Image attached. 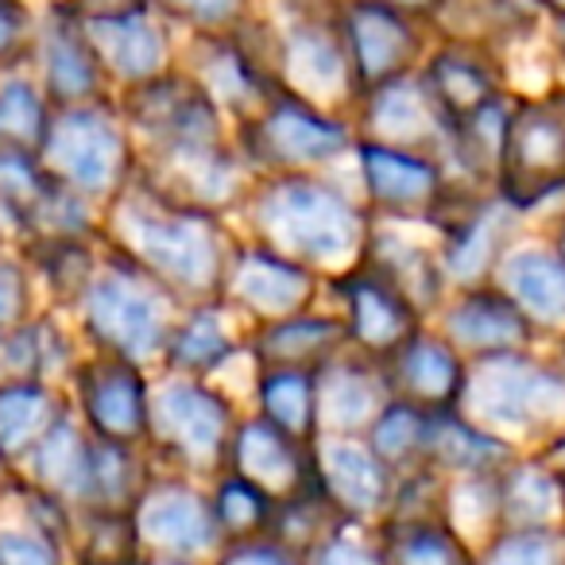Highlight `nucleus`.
Instances as JSON below:
<instances>
[{
    "instance_id": "f257e3e1",
    "label": "nucleus",
    "mask_w": 565,
    "mask_h": 565,
    "mask_svg": "<svg viewBox=\"0 0 565 565\" xmlns=\"http://www.w3.org/2000/svg\"><path fill=\"white\" fill-rule=\"evenodd\" d=\"M113 205V241L120 256L136 264L171 299L205 307L225 295V275L233 264L225 225L217 213L179 205L156 190L132 186Z\"/></svg>"
},
{
    "instance_id": "f03ea898",
    "label": "nucleus",
    "mask_w": 565,
    "mask_h": 565,
    "mask_svg": "<svg viewBox=\"0 0 565 565\" xmlns=\"http://www.w3.org/2000/svg\"><path fill=\"white\" fill-rule=\"evenodd\" d=\"M248 217L256 244L310 267H353L369 244L372 225L330 182L310 174H271L252 186Z\"/></svg>"
},
{
    "instance_id": "7ed1b4c3",
    "label": "nucleus",
    "mask_w": 565,
    "mask_h": 565,
    "mask_svg": "<svg viewBox=\"0 0 565 565\" xmlns=\"http://www.w3.org/2000/svg\"><path fill=\"white\" fill-rule=\"evenodd\" d=\"M40 163L47 167L51 179L71 186L86 202L109 205L132 186L140 159H136L132 132H128L120 105L102 97L89 105L55 109Z\"/></svg>"
},
{
    "instance_id": "20e7f679",
    "label": "nucleus",
    "mask_w": 565,
    "mask_h": 565,
    "mask_svg": "<svg viewBox=\"0 0 565 565\" xmlns=\"http://www.w3.org/2000/svg\"><path fill=\"white\" fill-rule=\"evenodd\" d=\"M167 302L174 299L159 282H151L120 252H109L105 267H97L78 299L82 330L97 345V353L143 364L163 353L174 330L167 318Z\"/></svg>"
},
{
    "instance_id": "39448f33",
    "label": "nucleus",
    "mask_w": 565,
    "mask_h": 565,
    "mask_svg": "<svg viewBox=\"0 0 565 565\" xmlns=\"http://www.w3.org/2000/svg\"><path fill=\"white\" fill-rule=\"evenodd\" d=\"M457 411L500 438L550 430L565 418V372L531 353L469 361Z\"/></svg>"
},
{
    "instance_id": "423d86ee",
    "label": "nucleus",
    "mask_w": 565,
    "mask_h": 565,
    "mask_svg": "<svg viewBox=\"0 0 565 565\" xmlns=\"http://www.w3.org/2000/svg\"><path fill=\"white\" fill-rule=\"evenodd\" d=\"M236 415L205 380L174 376L151 392L148 446L182 472H225Z\"/></svg>"
},
{
    "instance_id": "0eeeda50",
    "label": "nucleus",
    "mask_w": 565,
    "mask_h": 565,
    "mask_svg": "<svg viewBox=\"0 0 565 565\" xmlns=\"http://www.w3.org/2000/svg\"><path fill=\"white\" fill-rule=\"evenodd\" d=\"M492 190L515 213L565 194V94L511 102Z\"/></svg>"
},
{
    "instance_id": "6e6552de",
    "label": "nucleus",
    "mask_w": 565,
    "mask_h": 565,
    "mask_svg": "<svg viewBox=\"0 0 565 565\" xmlns=\"http://www.w3.org/2000/svg\"><path fill=\"white\" fill-rule=\"evenodd\" d=\"M349 148H353V136L345 120L287 94L282 86L241 128V156L248 159V167L271 174H307L322 163H333Z\"/></svg>"
},
{
    "instance_id": "1a4fd4ad",
    "label": "nucleus",
    "mask_w": 565,
    "mask_h": 565,
    "mask_svg": "<svg viewBox=\"0 0 565 565\" xmlns=\"http://www.w3.org/2000/svg\"><path fill=\"white\" fill-rule=\"evenodd\" d=\"M333 28L341 35L361 102L418 71V58H423L418 17H407L384 0H341L333 12Z\"/></svg>"
},
{
    "instance_id": "9d476101",
    "label": "nucleus",
    "mask_w": 565,
    "mask_h": 565,
    "mask_svg": "<svg viewBox=\"0 0 565 565\" xmlns=\"http://www.w3.org/2000/svg\"><path fill=\"white\" fill-rule=\"evenodd\" d=\"M120 113H125L128 132L151 143V156L225 143L217 102L190 74L167 71L148 86L125 89Z\"/></svg>"
},
{
    "instance_id": "9b49d317",
    "label": "nucleus",
    "mask_w": 565,
    "mask_h": 565,
    "mask_svg": "<svg viewBox=\"0 0 565 565\" xmlns=\"http://www.w3.org/2000/svg\"><path fill=\"white\" fill-rule=\"evenodd\" d=\"M333 295L341 302L338 315L345 322L349 349H356L364 361L384 364L423 330V315L415 302L364 259H356L333 279Z\"/></svg>"
},
{
    "instance_id": "f8f14e48",
    "label": "nucleus",
    "mask_w": 565,
    "mask_h": 565,
    "mask_svg": "<svg viewBox=\"0 0 565 565\" xmlns=\"http://www.w3.org/2000/svg\"><path fill=\"white\" fill-rule=\"evenodd\" d=\"M143 557H171V562H202L225 550L213 508L202 492L179 477H159L148 484L132 511Z\"/></svg>"
},
{
    "instance_id": "ddd939ff",
    "label": "nucleus",
    "mask_w": 565,
    "mask_h": 565,
    "mask_svg": "<svg viewBox=\"0 0 565 565\" xmlns=\"http://www.w3.org/2000/svg\"><path fill=\"white\" fill-rule=\"evenodd\" d=\"M356 163L372 210L395 221H430L441 213L454 182L446 179V163L423 151L392 148V143L361 140Z\"/></svg>"
},
{
    "instance_id": "4468645a",
    "label": "nucleus",
    "mask_w": 565,
    "mask_h": 565,
    "mask_svg": "<svg viewBox=\"0 0 565 565\" xmlns=\"http://www.w3.org/2000/svg\"><path fill=\"white\" fill-rule=\"evenodd\" d=\"M74 392H78L82 418L94 438L120 441V446L148 441L151 384L143 380L140 364L97 353L94 361L78 364Z\"/></svg>"
},
{
    "instance_id": "2eb2a0df",
    "label": "nucleus",
    "mask_w": 565,
    "mask_h": 565,
    "mask_svg": "<svg viewBox=\"0 0 565 565\" xmlns=\"http://www.w3.org/2000/svg\"><path fill=\"white\" fill-rule=\"evenodd\" d=\"M275 78L287 94L338 117V105L356 97L345 47L333 20H302L275 43Z\"/></svg>"
},
{
    "instance_id": "dca6fc26",
    "label": "nucleus",
    "mask_w": 565,
    "mask_h": 565,
    "mask_svg": "<svg viewBox=\"0 0 565 565\" xmlns=\"http://www.w3.org/2000/svg\"><path fill=\"white\" fill-rule=\"evenodd\" d=\"M221 299H233L244 315L256 318V326L282 322L302 310H315L318 271L264 248V244H248V248L233 252Z\"/></svg>"
},
{
    "instance_id": "f3484780",
    "label": "nucleus",
    "mask_w": 565,
    "mask_h": 565,
    "mask_svg": "<svg viewBox=\"0 0 565 565\" xmlns=\"http://www.w3.org/2000/svg\"><path fill=\"white\" fill-rule=\"evenodd\" d=\"M35 55H40L43 74L40 89L55 109L102 102L105 89H109V78H105L102 58L89 43L86 24L63 4H55L47 20L35 28Z\"/></svg>"
},
{
    "instance_id": "a211bd4d",
    "label": "nucleus",
    "mask_w": 565,
    "mask_h": 565,
    "mask_svg": "<svg viewBox=\"0 0 565 565\" xmlns=\"http://www.w3.org/2000/svg\"><path fill=\"white\" fill-rule=\"evenodd\" d=\"M441 338L469 361L503 353H526L539 338V326L508 299V295L484 282V287H465L441 315Z\"/></svg>"
},
{
    "instance_id": "6ab92c4d",
    "label": "nucleus",
    "mask_w": 565,
    "mask_h": 565,
    "mask_svg": "<svg viewBox=\"0 0 565 565\" xmlns=\"http://www.w3.org/2000/svg\"><path fill=\"white\" fill-rule=\"evenodd\" d=\"M315 472L333 508L356 523L387 515L399 480L364 438H315Z\"/></svg>"
},
{
    "instance_id": "aec40b11",
    "label": "nucleus",
    "mask_w": 565,
    "mask_h": 565,
    "mask_svg": "<svg viewBox=\"0 0 565 565\" xmlns=\"http://www.w3.org/2000/svg\"><path fill=\"white\" fill-rule=\"evenodd\" d=\"M380 372H384L392 399L411 403L426 415H438V411H457L469 364L446 338L418 330L399 353H392L380 364Z\"/></svg>"
},
{
    "instance_id": "412c9836",
    "label": "nucleus",
    "mask_w": 565,
    "mask_h": 565,
    "mask_svg": "<svg viewBox=\"0 0 565 565\" xmlns=\"http://www.w3.org/2000/svg\"><path fill=\"white\" fill-rule=\"evenodd\" d=\"M318 438H364L380 411L392 403L384 372L364 356H333L315 372Z\"/></svg>"
},
{
    "instance_id": "4be33fe9",
    "label": "nucleus",
    "mask_w": 565,
    "mask_h": 565,
    "mask_svg": "<svg viewBox=\"0 0 565 565\" xmlns=\"http://www.w3.org/2000/svg\"><path fill=\"white\" fill-rule=\"evenodd\" d=\"M82 24H86L89 43L102 58L105 78L117 86H148L171 71V35H167L163 20L156 17V9L117 20H82Z\"/></svg>"
},
{
    "instance_id": "5701e85b",
    "label": "nucleus",
    "mask_w": 565,
    "mask_h": 565,
    "mask_svg": "<svg viewBox=\"0 0 565 565\" xmlns=\"http://www.w3.org/2000/svg\"><path fill=\"white\" fill-rule=\"evenodd\" d=\"M364 128H369V140L376 143H392V148L446 159L449 125L418 74L399 78L364 97Z\"/></svg>"
},
{
    "instance_id": "b1692460",
    "label": "nucleus",
    "mask_w": 565,
    "mask_h": 565,
    "mask_svg": "<svg viewBox=\"0 0 565 565\" xmlns=\"http://www.w3.org/2000/svg\"><path fill=\"white\" fill-rule=\"evenodd\" d=\"M225 469L282 500V495L299 492L315 480V446L282 434L279 426L256 415L248 423H236Z\"/></svg>"
},
{
    "instance_id": "393cba45",
    "label": "nucleus",
    "mask_w": 565,
    "mask_h": 565,
    "mask_svg": "<svg viewBox=\"0 0 565 565\" xmlns=\"http://www.w3.org/2000/svg\"><path fill=\"white\" fill-rule=\"evenodd\" d=\"M418 78L430 89L434 105L441 109L449 128L477 117V113L492 109L495 102H503V78H500V71H495L492 55L480 47L441 43V47L426 58Z\"/></svg>"
},
{
    "instance_id": "a878e982",
    "label": "nucleus",
    "mask_w": 565,
    "mask_h": 565,
    "mask_svg": "<svg viewBox=\"0 0 565 565\" xmlns=\"http://www.w3.org/2000/svg\"><path fill=\"white\" fill-rule=\"evenodd\" d=\"M89 446H94L89 430H82L71 418V411H66L43 434L40 446L20 461V484L71 511H86L89 484H94V477H89Z\"/></svg>"
},
{
    "instance_id": "bb28decb",
    "label": "nucleus",
    "mask_w": 565,
    "mask_h": 565,
    "mask_svg": "<svg viewBox=\"0 0 565 565\" xmlns=\"http://www.w3.org/2000/svg\"><path fill=\"white\" fill-rule=\"evenodd\" d=\"M349 349V333L341 315L322 310H302V315L282 318V322L256 326L248 341V353L259 369H302L318 372Z\"/></svg>"
},
{
    "instance_id": "cd10ccee",
    "label": "nucleus",
    "mask_w": 565,
    "mask_h": 565,
    "mask_svg": "<svg viewBox=\"0 0 565 565\" xmlns=\"http://www.w3.org/2000/svg\"><path fill=\"white\" fill-rule=\"evenodd\" d=\"M515 461V446L484 426L469 423L461 411H438L426 423L423 469L441 477H495Z\"/></svg>"
},
{
    "instance_id": "c85d7f7f",
    "label": "nucleus",
    "mask_w": 565,
    "mask_h": 565,
    "mask_svg": "<svg viewBox=\"0 0 565 565\" xmlns=\"http://www.w3.org/2000/svg\"><path fill=\"white\" fill-rule=\"evenodd\" d=\"M492 282L539 330H565V259L554 248H511Z\"/></svg>"
},
{
    "instance_id": "c756f323",
    "label": "nucleus",
    "mask_w": 565,
    "mask_h": 565,
    "mask_svg": "<svg viewBox=\"0 0 565 565\" xmlns=\"http://www.w3.org/2000/svg\"><path fill=\"white\" fill-rule=\"evenodd\" d=\"M534 0H438L430 9V24L446 43L492 51L495 43L519 40L534 28Z\"/></svg>"
},
{
    "instance_id": "7c9ffc66",
    "label": "nucleus",
    "mask_w": 565,
    "mask_h": 565,
    "mask_svg": "<svg viewBox=\"0 0 565 565\" xmlns=\"http://www.w3.org/2000/svg\"><path fill=\"white\" fill-rule=\"evenodd\" d=\"M565 526V484L542 461H511L495 472V531Z\"/></svg>"
},
{
    "instance_id": "2f4dec72",
    "label": "nucleus",
    "mask_w": 565,
    "mask_h": 565,
    "mask_svg": "<svg viewBox=\"0 0 565 565\" xmlns=\"http://www.w3.org/2000/svg\"><path fill=\"white\" fill-rule=\"evenodd\" d=\"M361 259L369 267H376L384 279H392L395 287L415 302L423 318L430 315V310H438L441 291H446V271H441L438 252L407 241V236L395 233V228H372Z\"/></svg>"
},
{
    "instance_id": "473e14b6",
    "label": "nucleus",
    "mask_w": 565,
    "mask_h": 565,
    "mask_svg": "<svg viewBox=\"0 0 565 565\" xmlns=\"http://www.w3.org/2000/svg\"><path fill=\"white\" fill-rule=\"evenodd\" d=\"M66 415L51 380H0V465H20Z\"/></svg>"
},
{
    "instance_id": "72a5a7b5",
    "label": "nucleus",
    "mask_w": 565,
    "mask_h": 565,
    "mask_svg": "<svg viewBox=\"0 0 565 565\" xmlns=\"http://www.w3.org/2000/svg\"><path fill=\"white\" fill-rule=\"evenodd\" d=\"M376 550L384 565H477L469 539L449 519H384Z\"/></svg>"
},
{
    "instance_id": "f704fd0d",
    "label": "nucleus",
    "mask_w": 565,
    "mask_h": 565,
    "mask_svg": "<svg viewBox=\"0 0 565 565\" xmlns=\"http://www.w3.org/2000/svg\"><path fill=\"white\" fill-rule=\"evenodd\" d=\"M236 356V341L225 326V315H221L217 302H205V307H194L179 326L171 330L163 349V361L171 372L179 376H194L205 380L213 372H221L228 361Z\"/></svg>"
},
{
    "instance_id": "c9c22d12",
    "label": "nucleus",
    "mask_w": 565,
    "mask_h": 565,
    "mask_svg": "<svg viewBox=\"0 0 565 565\" xmlns=\"http://www.w3.org/2000/svg\"><path fill=\"white\" fill-rule=\"evenodd\" d=\"M345 523L349 519L330 503V495L322 492L318 472H315V480H310L307 488L275 500L267 539L279 542V546H287L291 554L307 557V554H315L322 542H330L333 534H341V526Z\"/></svg>"
},
{
    "instance_id": "e433bc0d",
    "label": "nucleus",
    "mask_w": 565,
    "mask_h": 565,
    "mask_svg": "<svg viewBox=\"0 0 565 565\" xmlns=\"http://www.w3.org/2000/svg\"><path fill=\"white\" fill-rule=\"evenodd\" d=\"M89 477H94V484H89L86 511H125V515H132L140 495L156 480L148 472L140 446H120V441L102 438H94V446H89Z\"/></svg>"
},
{
    "instance_id": "4c0bfd02",
    "label": "nucleus",
    "mask_w": 565,
    "mask_h": 565,
    "mask_svg": "<svg viewBox=\"0 0 565 565\" xmlns=\"http://www.w3.org/2000/svg\"><path fill=\"white\" fill-rule=\"evenodd\" d=\"M259 418L279 426L282 434L315 446L318 438V392L315 372L302 369H259L256 376Z\"/></svg>"
},
{
    "instance_id": "58836bf2",
    "label": "nucleus",
    "mask_w": 565,
    "mask_h": 565,
    "mask_svg": "<svg viewBox=\"0 0 565 565\" xmlns=\"http://www.w3.org/2000/svg\"><path fill=\"white\" fill-rule=\"evenodd\" d=\"M213 519H217L221 539L228 542H252L267 539V526H271L275 495H267L259 484L236 477V472H217V488L210 495Z\"/></svg>"
},
{
    "instance_id": "ea45409f",
    "label": "nucleus",
    "mask_w": 565,
    "mask_h": 565,
    "mask_svg": "<svg viewBox=\"0 0 565 565\" xmlns=\"http://www.w3.org/2000/svg\"><path fill=\"white\" fill-rule=\"evenodd\" d=\"M55 105L32 78H4L0 86V148L40 156Z\"/></svg>"
},
{
    "instance_id": "a19ab883",
    "label": "nucleus",
    "mask_w": 565,
    "mask_h": 565,
    "mask_svg": "<svg viewBox=\"0 0 565 565\" xmlns=\"http://www.w3.org/2000/svg\"><path fill=\"white\" fill-rule=\"evenodd\" d=\"M426 423H430V415H426V411L392 399L376 415V423L369 426L364 441H369L372 454H376L380 461L395 472V477H403V472H411V469H423Z\"/></svg>"
},
{
    "instance_id": "79ce46f5",
    "label": "nucleus",
    "mask_w": 565,
    "mask_h": 565,
    "mask_svg": "<svg viewBox=\"0 0 565 565\" xmlns=\"http://www.w3.org/2000/svg\"><path fill=\"white\" fill-rule=\"evenodd\" d=\"M477 565H565V526L495 531Z\"/></svg>"
},
{
    "instance_id": "37998d69",
    "label": "nucleus",
    "mask_w": 565,
    "mask_h": 565,
    "mask_svg": "<svg viewBox=\"0 0 565 565\" xmlns=\"http://www.w3.org/2000/svg\"><path fill=\"white\" fill-rule=\"evenodd\" d=\"M151 9L198 35H233L248 24V0H151Z\"/></svg>"
},
{
    "instance_id": "c03bdc74",
    "label": "nucleus",
    "mask_w": 565,
    "mask_h": 565,
    "mask_svg": "<svg viewBox=\"0 0 565 565\" xmlns=\"http://www.w3.org/2000/svg\"><path fill=\"white\" fill-rule=\"evenodd\" d=\"M0 565H63V539L43 526L0 531Z\"/></svg>"
},
{
    "instance_id": "a18cd8bd",
    "label": "nucleus",
    "mask_w": 565,
    "mask_h": 565,
    "mask_svg": "<svg viewBox=\"0 0 565 565\" xmlns=\"http://www.w3.org/2000/svg\"><path fill=\"white\" fill-rule=\"evenodd\" d=\"M35 51V20L24 0H0V71H12Z\"/></svg>"
},
{
    "instance_id": "49530a36",
    "label": "nucleus",
    "mask_w": 565,
    "mask_h": 565,
    "mask_svg": "<svg viewBox=\"0 0 565 565\" xmlns=\"http://www.w3.org/2000/svg\"><path fill=\"white\" fill-rule=\"evenodd\" d=\"M32 315V279L17 259H0V333L24 326Z\"/></svg>"
},
{
    "instance_id": "de8ad7c7",
    "label": "nucleus",
    "mask_w": 565,
    "mask_h": 565,
    "mask_svg": "<svg viewBox=\"0 0 565 565\" xmlns=\"http://www.w3.org/2000/svg\"><path fill=\"white\" fill-rule=\"evenodd\" d=\"M217 565H307V557L291 554V550L271 539H252V542H228L217 554Z\"/></svg>"
},
{
    "instance_id": "09e8293b",
    "label": "nucleus",
    "mask_w": 565,
    "mask_h": 565,
    "mask_svg": "<svg viewBox=\"0 0 565 565\" xmlns=\"http://www.w3.org/2000/svg\"><path fill=\"white\" fill-rule=\"evenodd\" d=\"M307 565H384L376 546H364L356 539H345V534H333L330 542L307 554Z\"/></svg>"
},
{
    "instance_id": "8fccbe9b",
    "label": "nucleus",
    "mask_w": 565,
    "mask_h": 565,
    "mask_svg": "<svg viewBox=\"0 0 565 565\" xmlns=\"http://www.w3.org/2000/svg\"><path fill=\"white\" fill-rule=\"evenodd\" d=\"M63 9H71L78 20H117L151 9V0H66Z\"/></svg>"
},
{
    "instance_id": "3c124183",
    "label": "nucleus",
    "mask_w": 565,
    "mask_h": 565,
    "mask_svg": "<svg viewBox=\"0 0 565 565\" xmlns=\"http://www.w3.org/2000/svg\"><path fill=\"white\" fill-rule=\"evenodd\" d=\"M539 461L546 465V469L554 472V477L565 484V430H557L554 438L546 441V449H542V457H539Z\"/></svg>"
},
{
    "instance_id": "603ef678",
    "label": "nucleus",
    "mask_w": 565,
    "mask_h": 565,
    "mask_svg": "<svg viewBox=\"0 0 565 565\" xmlns=\"http://www.w3.org/2000/svg\"><path fill=\"white\" fill-rule=\"evenodd\" d=\"M384 4H392V9H399V12H407V17H430V9L438 4V0H384Z\"/></svg>"
},
{
    "instance_id": "864d4df0",
    "label": "nucleus",
    "mask_w": 565,
    "mask_h": 565,
    "mask_svg": "<svg viewBox=\"0 0 565 565\" xmlns=\"http://www.w3.org/2000/svg\"><path fill=\"white\" fill-rule=\"evenodd\" d=\"M554 51H557V63L565 66V17H554Z\"/></svg>"
},
{
    "instance_id": "5fc2aeb1",
    "label": "nucleus",
    "mask_w": 565,
    "mask_h": 565,
    "mask_svg": "<svg viewBox=\"0 0 565 565\" xmlns=\"http://www.w3.org/2000/svg\"><path fill=\"white\" fill-rule=\"evenodd\" d=\"M539 9H546V12H554V17H565V0H534Z\"/></svg>"
},
{
    "instance_id": "6e6d98bb",
    "label": "nucleus",
    "mask_w": 565,
    "mask_h": 565,
    "mask_svg": "<svg viewBox=\"0 0 565 565\" xmlns=\"http://www.w3.org/2000/svg\"><path fill=\"white\" fill-rule=\"evenodd\" d=\"M143 565H194V562H171V557H143Z\"/></svg>"
},
{
    "instance_id": "4d7b16f0",
    "label": "nucleus",
    "mask_w": 565,
    "mask_h": 565,
    "mask_svg": "<svg viewBox=\"0 0 565 565\" xmlns=\"http://www.w3.org/2000/svg\"><path fill=\"white\" fill-rule=\"evenodd\" d=\"M554 252L565 259V221H562V228H557V241H554Z\"/></svg>"
},
{
    "instance_id": "13d9d810",
    "label": "nucleus",
    "mask_w": 565,
    "mask_h": 565,
    "mask_svg": "<svg viewBox=\"0 0 565 565\" xmlns=\"http://www.w3.org/2000/svg\"><path fill=\"white\" fill-rule=\"evenodd\" d=\"M51 4H66V0H51Z\"/></svg>"
}]
</instances>
